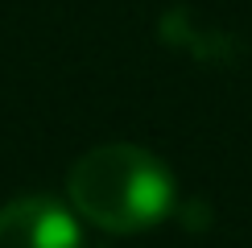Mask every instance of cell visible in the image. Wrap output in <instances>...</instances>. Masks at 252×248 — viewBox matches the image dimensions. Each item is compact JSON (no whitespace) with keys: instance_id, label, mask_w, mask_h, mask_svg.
<instances>
[{"instance_id":"1","label":"cell","mask_w":252,"mask_h":248,"mask_svg":"<svg viewBox=\"0 0 252 248\" xmlns=\"http://www.w3.org/2000/svg\"><path fill=\"white\" fill-rule=\"evenodd\" d=\"M70 203L99 232L132 236L161 223L174 207V174L141 145H95L70 165Z\"/></svg>"},{"instance_id":"2","label":"cell","mask_w":252,"mask_h":248,"mask_svg":"<svg viewBox=\"0 0 252 248\" xmlns=\"http://www.w3.org/2000/svg\"><path fill=\"white\" fill-rule=\"evenodd\" d=\"M0 248H83V236L62 203L29 194L0 207Z\"/></svg>"}]
</instances>
